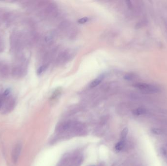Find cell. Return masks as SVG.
<instances>
[{
	"label": "cell",
	"mask_w": 167,
	"mask_h": 166,
	"mask_svg": "<svg viewBox=\"0 0 167 166\" xmlns=\"http://www.w3.org/2000/svg\"><path fill=\"white\" fill-rule=\"evenodd\" d=\"M135 88L146 93H157L160 91V89L154 85L145 83H138L133 85Z\"/></svg>",
	"instance_id": "1"
},
{
	"label": "cell",
	"mask_w": 167,
	"mask_h": 166,
	"mask_svg": "<svg viewBox=\"0 0 167 166\" xmlns=\"http://www.w3.org/2000/svg\"><path fill=\"white\" fill-rule=\"evenodd\" d=\"M22 144L21 142L16 144L13 149L12 152V159L13 162L16 163L19 158L20 155L22 150Z\"/></svg>",
	"instance_id": "2"
},
{
	"label": "cell",
	"mask_w": 167,
	"mask_h": 166,
	"mask_svg": "<svg viewBox=\"0 0 167 166\" xmlns=\"http://www.w3.org/2000/svg\"><path fill=\"white\" fill-rule=\"evenodd\" d=\"M147 110L144 108L140 107L136 109L133 111V114L135 115H140L146 114Z\"/></svg>",
	"instance_id": "3"
},
{
	"label": "cell",
	"mask_w": 167,
	"mask_h": 166,
	"mask_svg": "<svg viewBox=\"0 0 167 166\" xmlns=\"http://www.w3.org/2000/svg\"><path fill=\"white\" fill-rule=\"evenodd\" d=\"M125 140H121L120 142H118L116 144L115 146L116 150L117 152L121 151L125 146Z\"/></svg>",
	"instance_id": "4"
},
{
	"label": "cell",
	"mask_w": 167,
	"mask_h": 166,
	"mask_svg": "<svg viewBox=\"0 0 167 166\" xmlns=\"http://www.w3.org/2000/svg\"><path fill=\"white\" fill-rule=\"evenodd\" d=\"M102 82V79L99 78H97L94 80H93L92 82H91L90 84V87L91 88H94L97 86V85L99 84L100 83Z\"/></svg>",
	"instance_id": "5"
},
{
	"label": "cell",
	"mask_w": 167,
	"mask_h": 166,
	"mask_svg": "<svg viewBox=\"0 0 167 166\" xmlns=\"http://www.w3.org/2000/svg\"><path fill=\"white\" fill-rule=\"evenodd\" d=\"M128 133V129L127 128H126L122 132V133H121V139H122L121 140H125Z\"/></svg>",
	"instance_id": "6"
},
{
	"label": "cell",
	"mask_w": 167,
	"mask_h": 166,
	"mask_svg": "<svg viewBox=\"0 0 167 166\" xmlns=\"http://www.w3.org/2000/svg\"><path fill=\"white\" fill-rule=\"evenodd\" d=\"M152 133L156 134V135H160L163 134V130L157 128H153L151 129Z\"/></svg>",
	"instance_id": "7"
},
{
	"label": "cell",
	"mask_w": 167,
	"mask_h": 166,
	"mask_svg": "<svg viewBox=\"0 0 167 166\" xmlns=\"http://www.w3.org/2000/svg\"><path fill=\"white\" fill-rule=\"evenodd\" d=\"M124 78L128 81H131L134 78V75L132 74H128L125 75V76L124 77Z\"/></svg>",
	"instance_id": "8"
},
{
	"label": "cell",
	"mask_w": 167,
	"mask_h": 166,
	"mask_svg": "<svg viewBox=\"0 0 167 166\" xmlns=\"http://www.w3.org/2000/svg\"><path fill=\"white\" fill-rule=\"evenodd\" d=\"M87 21H88V18L87 17H84V18H82L78 20V22L81 24H83L85 23H87Z\"/></svg>",
	"instance_id": "9"
},
{
	"label": "cell",
	"mask_w": 167,
	"mask_h": 166,
	"mask_svg": "<svg viewBox=\"0 0 167 166\" xmlns=\"http://www.w3.org/2000/svg\"><path fill=\"white\" fill-rule=\"evenodd\" d=\"M45 66H42L41 67H40L38 70V71H37V73L38 75H40L42 73H43V72L45 70Z\"/></svg>",
	"instance_id": "10"
}]
</instances>
